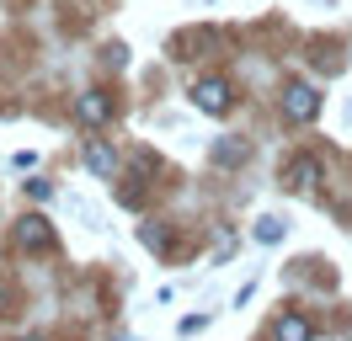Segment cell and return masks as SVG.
Instances as JSON below:
<instances>
[{
  "label": "cell",
  "mask_w": 352,
  "mask_h": 341,
  "mask_svg": "<svg viewBox=\"0 0 352 341\" xmlns=\"http://www.w3.org/2000/svg\"><path fill=\"white\" fill-rule=\"evenodd\" d=\"M192 102H198L203 112H214V118H219V112H230V107H235V96H230V80H219V75H214V80H198V85H192Z\"/></svg>",
  "instance_id": "1"
},
{
  "label": "cell",
  "mask_w": 352,
  "mask_h": 341,
  "mask_svg": "<svg viewBox=\"0 0 352 341\" xmlns=\"http://www.w3.org/2000/svg\"><path fill=\"white\" fill-rule=\"evenodd\" d=\"M256 240H262V245H278V240H283V219H272V213L256 219Z\"/></svg>",
  "instance_id": "9"
},
{
  "label": "cell",
  "mask_w": 352,
  "mask_h": 341,
  "mask_svg": "<svg viewBox=\"0 0 352 341\" xmlns=\"http://www.w3.org/2000/svg\"><path fill=\"white\" fill-rule=\"evenodd\" d=\"M107 118H112V96H107V91H86V96H80V123L102 128Z\"/></svg>",
  "instance_id": "4"
},
{
  "label": "cell",
  "mask_w": 352,
  "mask_h": 341,
  "mask_svg": "<svg viewBox=\"0 0 352 341\" xmlns=\"http://www.w3.org/2000/svg\"><path fill=\"white\" fill-rule=\"evenodd\" d=\"M315 176H320V160H309V155L288 160V170H283V182H288V187H315Z\"/></svg>",
  "instance_id": "6"
},
{
  "label": "cell",
  "mask_w": 352,
  "mask_h": 341,
  "mask_svg": "<svg viewBox=\"0 0 352 341\" xmlns=\"http://www.w3.org/2000/svg\"><path fill=\"white\" fill-rule=\"evenodd\" d=\"M27 341H38V336H27Z\"/></svg>",
  "instance_id": "12"
},
{
  "label": "cell",
  "mask_w": 352,
  "mask_h": 341,
  "mask_svg": "<svg viewBox=\"0 0 352 341\" xmlns=\"http://www.w3.org/2000/svg\"><path fill=\"white\" fill-rule=\"evenodd\" d=\"M16 245H22V251H48V245H54L48 219H22V224H16Z\"/></svg>",
  "instance_id": "3"
},
{
  "label": "cell",
  "mask_w": 352,
  "mask_h": 341,
  "mask_svg": "<svg viewBox=\"0 0 352 341\" xmlns=\"http://www.w3.org/2000/svg\"><path fill=\"white\" fill-rule=\"evenodd\" d=\"M283 112L294 118V123H309V118L320 112V96H315L309 85H288L283 91Z\"/></svg>",
  "instance_id": "2"
},
{
  "label": "cell",
  "mask_w": 352,
  "mask_h": 341,
  "mask_svg": "<svg viewBox=\"0 0 352 341\" xmlns=\"http://www.w3.org/2000/svg\"><path fill=\"white\" fill-rule=\"evenodd\" d=\"M48 192H54L48 182H27V197H32V203H48Z\"/></svg>",
  "instance_id": "10"
},
{
  "label": "cell",
  "mask_w": 352,
  "mask_h": 341,
  "mask_svg": "<svg viewBox=\"0 0 352 341\" xmlns=\"http://www.w3.org/2000/svg\"><path fill=\"white\" fill-rule=\"evenodd\" d=\"M315 331H309V320L305 315H288V320H278V331H272V341H309Z\"/></svg>",
  "instance_id": "7"
},
{
  "label": "cell",
  "mask_w": 352,
  "mask_h": 341,
  "mask_svg": "<svg viewBox=\"0 0 352 341\" xmlns=\"http://www.w3.org/2000/svg\"><path fill=\"white\" fill-rule=\"evenodd\" d=\"M203 325H208V315H187L182 320V336H192V331H203Z\"/></svg>",
  "instance_id": "11"
},
{
  "label": "cell",
  "mask_w": 352,
  "mask_h": 341,
  "mask_svg": "<svg viewBox=\"0 0 352 341\" xmlns=\"http://www.w3.org/2000/svg\"><path fill=\"white\" fill-rule=\"evenodd\" d=\"M245 155H251L245 139H219V144H214V160H219V166H241Z\"/></svg>",
  "instance_id": "8"
},
{
  "label": "cell",
  "mask_w": 352,
  "mask_h": 341,
  "mask_svg": "<svg viewBox=\"0 0 352 341\" xmlns=\"http://www.w3.org/2000/svg\"><path fill=\"white\" fill-rule=\"evenodd\" d=\"M86 166L96 176H118V155H112L107 139H86Z\"/></svg>",
  "instance_id": "5"
}]
</instances>
